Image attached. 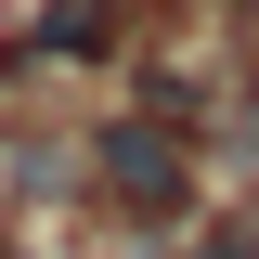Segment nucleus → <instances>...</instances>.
Returning <instances> with one entry per match:
<instances>
[{
    "label": "nucleus",
    "instance_id": "obj_1",
    "mask_svg": "<svg viewBox=\"0 0 259 259\" xmlns=\"http://www.w3.org/2000/svg\"><path fill=\"white\" fill-rule=\"evenodd\" d=\"M91 168H104V194H117L130 221H182L194 207V156H182V130L143 104V117H104L91 130Z\"/></svg>",
    "mask_w": 259,
    "mask_h": 259
},
{
    "label": "nucleus",
    "instance_id": "obj_2",
    "mask_svg": "<svg viewBox=\"0 0 259 259\" xmlns=\"http://www.w3.org/2000/svg\"><path fill=\"white\" fill-rule=\"evenodd\" d=\"M117 0H52V13H39L26 26V65H91V52H117Z\"/></svg>",
    "mask_w": 259,
    "mask_h": 259
},
{
    "label": "nucleus",
    "instance_id": "obj_3",
    "mask_svg": "<svg viewBox=\"0 0 259 259\" xmlns=\"http://www.w3.org/2000/svg\"><path fill=\"white\" fill-rule=\"evenodd\" d=\"M194 259H259V221H221V233H207Z\"/></svg>",
    "mask_w": 259,
    "mask_h": 259
}]
</instances>
